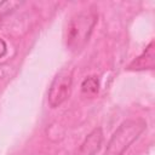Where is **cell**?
Returning a JSON list of instances; mask_svg holds the SVG:
<instances>
[{
    "instance_id": "cell-5",
    "label": "cell",
    "mask_w": 155,
    "mask_h": 155,
    "mask_svg": "<svg viewBox=\"0 0 155 155\" xmlns=\"http://www.w3.org/2000/svg\"><path fill=\"white\" fill-rule=\"evenodd\" d=\"M155 67V50L154 41H150L147 48L142 54L136 57L126 68L128 71H140V70H151Z\"/></svg>"
},
{
    "instance_id": "cell-2",
    "label": "cell",
    "mask_w": 155,
    "mask_h": 155,
    "mask_svg": "<svg viewBox=\"0 0 155 155\" xmlns=\"http://www.w3.org/2000/svg\"><path fill=\"white\" fill-rule=\"evenodd\" d=\"M147 121L144 119L125 120L111 134L104 155H124L125 151L145 131Z\"/></svg>"
},
{
    "instance_id": "cell-1",
    "label": "cell",
    "mask_w": 155,
    "mask_h": 155,
    "mask_svg": "<svg viewBox=\"0 0 155 155\" xmlns=\"http://www.w3.org/2000/svg\"><path fill=\"white\" fill-rule=\"evenodd\" d=\"M97 21L98 13L94 7L82 10L70 18L65 31V45L70 52L79 53L85 48Z\"/></svg>"
},
{
    "instance_id": "cell-4",
    "label": "cell",
    "mask_w": 155,
    "mask_h": 155,
    "mask_svg": "<svg viewBox=\"0 0 155 155\" xmlns=\"http://www.w3.org/2000/svg\"><path fill=\"white\" fill-rule=\"evenodd\" d=\"M103 143V131L101 127H94L78 148L75 155H96Z\"/></svg>"
},
{
    "instance_id": "cell-8",
    "label": "cell",
    "mask_w": 155,
    "mask_h": 155,
    "mask_svg": "<svg viewBox=\"0 0 155 155\" xmlns=\"http://www.w3.org/2000/svg\"><path fill=\"white\" fill-rule=\"evenodd\" d=\"M7 52V45L4 39L0 38V58H2Z\"/></svg>"
},
{
    "instance_id": "cell-7",
    "label": "cell",
    "mask_w": 155,
    "mask_h": 155,
    "mask_svg": "<svg viewBox=\"0 0 155 155\" xmlns=\"http://www.w3.org/2000/svg\"><path fill=\"white\" fill-rule=\"evenodd\" d=\"M18 6H21V2L18 1H2L0 4V25L2 24L4 19L11 15Z\"/></svg>"
},
{
    "instance_id": "cell-6",
    "label": "cell",
    "mask_w": 155,
    "mask_h": 155,
    "mask_svg": "<svg viewBox=\"0 0 155 155\" xmlns=\"http://www.w3.org/2000/svg\"><path fill=\"white\" fill-rule=\"evenodd\" d=\"M99 91V80L96 75H90L81 84V92L87 97H94Z\"/></svg>"
},
{
    "instance_id": "cell-3",
    "label": "cell",
    "mask_w": 155,
    "mask_h": 155,
    "mask_svg": "<svg viewBox=\"0 0 155 155\" xmlns=\"http://www.w3.org/2000/svg\"><path fill=\"white\" fill-rule=\"evenodd\" d=\"M73 86V71L68 68L61 69L53 78L48 93L47 101L51 108L61 107L70 96Z\"/></svg>"
}]
</instances>
